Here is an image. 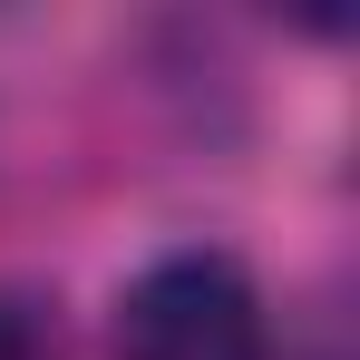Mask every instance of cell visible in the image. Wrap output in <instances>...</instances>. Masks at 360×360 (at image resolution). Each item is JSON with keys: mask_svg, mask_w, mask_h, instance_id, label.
I'll return each instance as SVG.
<instances>
[{"mask_svg": "<svg viewBox=\"0 0 360 360\" xmlns=\"http://www.w3.org/2000/svg\"><path fill=\"white\" fill-rule=\"evenodd\" d=\"M0 360H59V331H49V311L20 292H0Z\"/></svg>", "mask_w": 360, "mask_h": 360, "instance_id": "obj_2", "label": "cell"}, {"mask_svg": "<svg viewBox=\"0 0 360 360\" xmlns=\"http://www.w3.org/2000/svg\"><path fill=\"white\" fill-rule=\"evenodd\" d=\"M117 360H273L263 292L234 253H156L117 302Z\"/></svg>", "mask_w": 360, "mask_h": 360, "instance_id": "obj_1", "label": "cell"}]
</instances>
